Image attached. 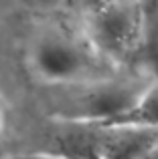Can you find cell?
I'll return each instance as SVG.
<instances>
[{
	"label": "cell",
	"instance_id": "cell-1",
	"mask_svg": "<svg viewBox=\"0 0 158 159\" xmlns=\"http://www.w3.org/2000/svg\"><path fill=\"white\" fill-rule=\"evenodd\" d=\"M27 65L32 77L49 89L116 75L114 65L95 51L85 32L63 24L37 32L27 52Z\"/></svg>",
	"mask_w": 158,
	"mask_h": 159
},
{
	"label": "cell",
	"instance_id": "cell-2",
	"mask_svg": "<svg viewBox=\"0 0 158 159\" xmlns=\"http://www.w3.org/2000/svg\"><path fill=\"white\" fill-rule=\"evenodd\" d=\"M146 87L134 79H118L116 75L81 85L59 87L53 89L51 117L55 123L103 127L126 111Z\"/></svg>",
	"mask_w": 158,
	"mask_h": 159
},
{
	"label": "cell",
	"instance_id": "cell-3",
	"mask_svg": "<svg viewBox=\"0 0 158 159\" xmlns=\"http://www.w3.org/2000/svg\"><path fill=\"white\" fill-rule=\"evenodd\" d=\"M111 65L136 58L142 40V12L136 0H91L81 28Z\"/></svg>",
	"mask_w": 158,
	"mask_h": 159
},
{
	"label": "cell",
	"instance_id": "cell-4",
	"mask_svg": "<svg viewBox=\"0 0 158 159\" xmlns=\"http://www.w3.org/2000/svg\"><path fill=\"white\" fill-rule=\"evenodd\" d=\"M103 127H158V85H148L126 111Z\"/></svg>",
	"mask_w": 158,
	"mask_h": 159
},
{
	"label": "cell",
	"instance_id": "cell-5",
	"mask_svg": "<svg viewBox=\"0 0 158 159\" xmlns=\"http://www.w3.org/2000/svg\"><path fill=\"white\" fill-rule=\"evenodd\" d=\"M142 12V20L146 18H156L158 16V0H136Z\"/></svg>",
	"mask_w": 158,
	"mask_h": 159
},
{
	"label": "cell",
	"instance_id": "cell-6",
	"mask_svg": "<svg viewBox=\"0 0 158 159\" xmlns=\"http://www.w3.org/2000/svg\"><path fill=\"white\" fill-rule=\"evenodd\" d=\"M16 159H63L59 155H51V153H45V155H32V157H16Z\"/></svg>",
	"mask_w": 158,
	"mask_h": 159
},
{
	"label": "cell",
	"instance_id": "cell-7",
	"mask_svg": "<svg viewBox=\"0 0 158 159\" xmlns=\"http://www.w3.org/2000/svg\"><path fill=\"white\" fill-rule=\"evenodd\" d=\"M140 159H158V147H154L152 151H148L144 157H140Z\"/></svg>",
	"mask_w": 158,
	"mask_h": 159
},
{
	"label": "cell",
	"instance_id": "cell-8",
	"mask_svg": "<svg viewBox=\"0 0 158 159\" xmlns=\"http://www.w3.org/2000/svg\"><path fill=\"white\" fill-rule=\"evenodd\" d=\"M2 129H4V113H2V103H0V135H2Z\"/></svg>",
	"mask_w": 158,
	"mask_h": 159
}]
</instances>
